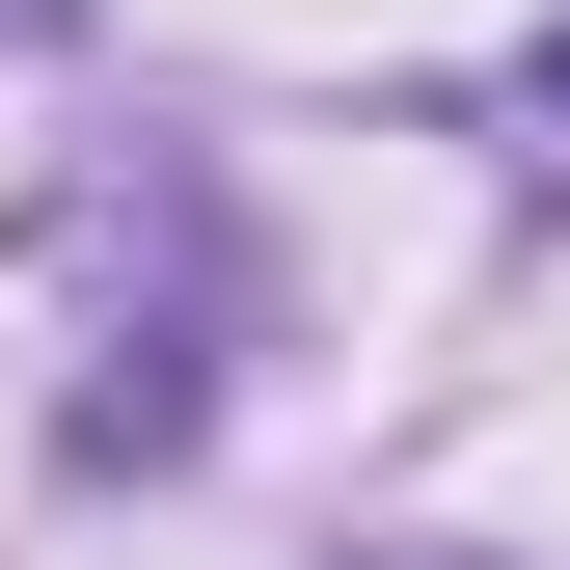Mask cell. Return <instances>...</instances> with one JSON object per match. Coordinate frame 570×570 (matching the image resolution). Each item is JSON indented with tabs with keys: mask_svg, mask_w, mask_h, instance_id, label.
Here are the masks:
<instances>
[{
	"mask_svg": "<svg viewBox=\"0 0 570 570\" xmlns=\"http://www.w3.org/2000/svg\"><path fill=\"white\" fill-rule=\"evenodd\" d=\"M543 82H570V28H543Z\"/></svg>",
	"mask_w": 570,
	"mask_h": 570,
	"instance_id": "1",
	"label": "cell"
}]
</instances>
